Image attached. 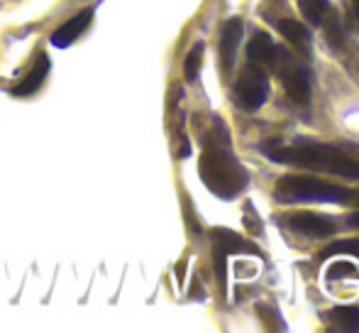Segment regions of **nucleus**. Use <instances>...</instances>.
Instances as JSON below:
<instances>
[{
	"instance_id": "f8f14e48",
	"label": "nucleus",
	"mask_w": 359,
	"mask_h": 333,
	"mask_svg": "<svg viewBox=\"0 0 359 333\" xmlns=\"http://www.w3.org/2000/svg\"><path fill=\"white\" fill-rule=\"evenodd\" d=\"M276 27H279V32L284 34L296 49L311 52V30H308L303 22H296V20H279Z\"/></svg>"
},
{
	"instance_id": "6ab92c4d",
	"label": "nucleus",
	"mask_w": 359,
	"mask_h": 333,
	"mask_svg": "<svg viewBox=\"0 0 359 333\" xmlns=\"http://www.w3.org/2000/svg\"><path fill=\"white\" fill-rule=\"evenodd\" d=\"M347 223H350L352 228H359V211H357V214H352L350 218H347Z\"/></svg>"
},
{
	"instance_id": "ddd939ff",
	"label": "nucleus",
	"mask_w": 359,
	"mask_h": 333,
	"mask_svg": "<svg viewBox=\"0 0 359 333\" xmlns=\"http://www.w3.org/2000/svg\"><path fill=\"white\" fill-rule=\"evenodd\" d=\"M298 8H301V15L306 18V22L313 25V27H323V22L330 15H335L327 0H298Z\"/></svg>"
},
{
	"instance_id": "2eb2a0df",
	"label": "nucleus",
	"mask_w": 359,
	"mask_h": 333,
	"mask_svg": "<svg viewBox=\"0 0 359 333\" xmlns=\"http://www.w3.org/2000/svg\"><path fill=\"white\" fill-rule=\"evenodd\" d=\"M201 62H203V42L194 44V49H191L189 57H186V62H184V77L189 79V81H196V79H198Z\"/></svg>"
},
{
	"instance_id": "9d476101",
	"label": "nucleus",
	"mask_w": 359,
	"mask_h": 333,
	"mask_svg": "<svg viewBox=\"0 0 359 333\" xmlns=\"http://www.w3.org/2000/svg\"><path fill=\"white\" fill-rule=\"evenodd\" d=\"M210 235H213V248L222 250L225 255H245V252L259 255V250H257L255 245H250L245 238H240V235L232 233V230H227V228H215Z\"/></svg>"
},
{
	"instance_id": "f3484780",
	"label": "nucleus",
	"mask_w": 359,
	"mask_h": 333,
	"mask_svg": "<svg viewBox=\"0 0 359 333\" xmlns=\"http://www.w3.org/2000/svg\"><path fill=\"white\" fill-rule=\"evenodd\" d=\"M357 275V267L352 262H335V265L327 270V280H337V277H352Z\"/></svg>"
},
{
	"instance_id": "423d86ee",
	"label": "nucleus",
	"mask_w": 359,
	"mask_h": 333,
	"mask_svg": "<svg viewBox=\"0 0 359 333\" xmlns=\"http://www.w3.org/2000/svg\"><path fill=\"white\" fill-rule=\"evenodd\" d=\"M286 64L288 69L281 72V79H284V91L288 93V98L298 105H308L311 103V77H308L306 67L301 64H293L291 57L286 54Z\"/></svg>"
},
{
	"instance_id": "aec40b11",
	"label": "nucleus",
	"mask_w": 359,
	"mask_h": 333,
	"mask_svg": "<svg viewBox=\"0 0 359 333\" xmlns=\"http://www.w3.org/2000/svg\"><path fill=\"white\" fill-rule=\"evenodd\" d=\"M352 5H355V15H357V22H359V0H352Z\"/></svg>"
},
{
	"instance_id": "9b49d317",
	"label": "nucleus",
	"mask_w": 359,
	"mask_h": 333,
	"mask_svg": "<svg viewBox=\"0 0 359 333\" xmlns=\"http://www.w3.org/2000/svg\"><path fill=\"white\" fill-rule=\"evenodd\" d=\"M47 74H49V57L47 54H39L37 57V62H34V67L29 69V74L22 79L18 86L13 89V93L15 96H32V93H37L39 89H42V84H44V79H47Z\"/></svg>"
},
{
	"instance_id": "7ed1b4c3",
	"label": "nucleus",
	"mask_w": 359,
	"mask_h": 333,
	"mask_svg": "<svg viewBox=\"0 0 359 333\" xmlns=\"http://www.w3.org/2000/svg\"><path fill=\"white\" fill-rule=\"evenodd\" d=\"M352 196L355 191L301 174L281 176L274 189V199L279 204H345Z\"/></svg>"
},
{
	"instance_id": "20e7f679",
	"label": "nucleus",
	"mask_w": 359,
	"mask_h": 333,
	"mask_svg": "<svg viewBox=\"0 0 359 333\" xmlns=\"http://www.w3.org/2000/svg\"><path fill=\"white\" fill-rule=\"evenodd\" d=\"M235 96L245 110H257L269 98V79L259 67H247L235 84Z\"/></svg>"
},
{
	"instance_id": "a211bd4d",
	"label": "nucleus",
	"mask_w": 359,
	"mask_h": 333,
	"mask_svg": "<svg viewBox=\"0 0 359 333\" xmlns=\"http://www.w3.org/2000/svg\"><path fill=\"white\" fill-rule=\"evenodd\" d=\"M266 311H271L269 306H264V304H259V306H257V314H259L262 319H266ZM271 316H274V321H281V319H279V314H276V311H274V314H271ZM264 326H266V329H276V326H279V331H284V329H286L284 324H276V326H271V321H264Z\"/></svg>"
},
{
	"instance_id": "f257e3e1",
	"label": "nucleus",
	"mask_w": 359,
	"mask_h": 333,
	"mask_svg": "<svg viewBox=\"0 0 359 333\" xmlns=\"http://www.w3.org/2000/svg\"><path fill=\"white\" fill-rule=\"evenodd\" d=\"M198 174L203 179L205 189L213 191L217 199H235L245 191L250 174L240 164L237 155L232 152L230 135L222 128V123L217 120V125L210 130V135L205 138L203 155L198 162Z\"/></svg>"
},
{
	"instance_id": "39448f33",
	"label": "nucleus",
	"mask_w": 359,
	"mask_h": 333,
	"mask_svg": "<svg viewBox=\"0 0 359 333\" xmlns=\"http://www.w3.org/2000/svg\"><path fill=\"white\" fill-rule=\"evenodd\" d=\"M286 228L296 230L301 235H308V238H330L337 230L335 218L323 214H313V211H296V214L286 216Z\"/></svg>"
},
{
	"instance_id": "4468645a",
	"label": "nucleus",
	"mask_w": 359,
	"mask_h": 333,
	"mask_svg": "<svg viewBox=\"0 0 359 333\" xmlns=\"http://www.w3.org/2000/svg\"><path fill=\"white\" fill-rule=\"evenodd\" d=\"M330 321L340 331H359V306H335L330 311Z\"/></svg>"
},
{
	"instance_id": "0eeeda50",
	"label": "nucleus",
	"mask_w": 359,
	"mask_h": 333,
	"mask_svg": "<svg viewBox=\"0 0 359 333\" xmlns=\"http://www.w3.org/2000/svg\"><path fill=\"white\" fill-rule=\"evenodd\" d=\"M242 34H245V27H242V20L240 18H232L222 25V32H220V62L222 69L230 72L232 64H235V54L237 47L242 42Z\"/></svg>"
},
{
	"instance_id": "1a4fd4ad",
	"label": "nucleus",
	"mask_w": 359,
	"mask_h": 333,
	"mask_svg": "<svg viewBox=\"0 0 359 333\" xmlns=\"http://www.w3.org/2000/svg\"><path fill=\"white\" fill-rule=\"evenodd\" d=\"M247 57L255 64H274L279 57V47L266 32H255L247 42Z\"/></svg>"
},
{
	"instance_id": "6e6552de",
	"label": "nucleus",
	"mask_w": 359,
	"mask_h": 333,
	"mask_svg": "<svg viewBox=\"0 0 359 333\" xmlns=\"http://www.w3.org/2000/svg\"><path fill=\"white\" fill-rule=\"evenodd\" d=\"M90 20H93V10H90V8L83 10V13H79V15H74L69 22H64L62 27H57L52 32V44H54V47H59V49L72 47L76 39L86 32V27L90 25Z\"/></svg>"
},
{
	"instance_id": "dca6fc26",
	"label": "nucleus",
	"mask_w": 359,
	"mask_h": 333,
	"mask_svg": "<svg viewBox=\"0 0 359 333\" xmlns=\"http://www.w3.org/2000/svg\"><path fill=\"white\" fill-rule=\"evenodd\" d=\"M337 252H345V255H357L359 257V240H340V243H332L327 250H323L320 257H330Z\"/></svg>"
},
{
	"instance_id": "f03ea898",
	"label": "nucleus",
	"mask_w": 359,
	"mask_h": 333,
	"mask_svg": "<svg viewBox=\"0 0 359 333\" xmlns=\"http://www.w3.org/2000/svg\"><path fill=\"white\" fill-rule=\"evenodd\" d=\"M262 152L281 164H296L306 169L327 171L342 179L359 181V152L325 143H296V145H266Z\"/></svg>"
}]
</instances>
